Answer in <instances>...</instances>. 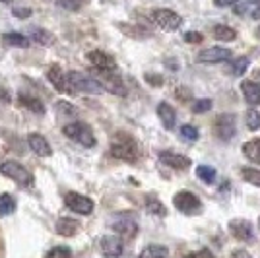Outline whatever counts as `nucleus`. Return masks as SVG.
Returning <instances> with one entry per match:
<instances>
[{"label":"nucleus","instance_id":"nucleus-1","mask_svg":"<svg viewBox=\"0 0 260 258\" xmlns=\"http://www.w3.org/2000/svg\"><path fill=\"white\" fill-rule=\"evenodd\" d=\"M111 155L120 159V162L134 163L138 159V146H136L132 136L124 134V132H119L111 140Z\"/></svg>","mask_w":260,"mask_h":258},{"label":"nucleus","instance_id":"nucleus-2","mask_svg":"<svg viewBox=\"0 0 260 258\" xmlns=\"http://www.w3.org/2000/svg\"><path fill=\"white\" fill-rule=\"evenodd\" d=\"M0 175L6 179H12L14 183H18L23 188L33 186V173L27 167H23L20 162H14V159L2 162L0 163Z\"/></svg>","mask_w":260,"mask_h":258},{"label":"nucleus","instance_id":"nucleus-3","mask_svg":"<svg viewBox=\"0 0 260 258\" xmlns=\"http://www.w3.org/2000/svg\"><path fill=\"white\" fill-rule=\"evenodd\" d=\"M62 132H64L66 138H70L72 142H76V144L84 146V148H93L98 144L93 130L89 128L86 122H80V120L68 122V124L62 126Z\"/></svg>","mask_w":260,"mask_h":258},{"label":"nucleus","instance_id":"nucleus-4","mask_svg":"<svg viewBox=\"0 0 260 258\" xmlns=\"http://www.w3.org/2000/svg\"><path fill=\"white\" fill-rule=\"evenodd\" d=\"M68 80H70V86L74 89V93H87V95H99L105 91V87L101 86L98 78H91V76H84L76 72V70H70L68 72Z\"/></svg>","mask_w":260,"mask_h":258},{"label":"nucleus","instance_id":"nucleus-5","mask_svg":"<svg viewBox=\"0 0 260 258\" xmlns=\"http://www.w3.org/2000/svg\"><path fill=\"white\" fill-rule=\"evenodd\" d=\"M173 206L184 215H196L202 212V202L196 194L188 190H181L173 196Z\"/></svg>","mask_w":260,"mask_h":258},{"label":"nucleus","instance_id":"nucleus-6","mask_svg":"<svg viewBox=\"0 0 260 258\" xmlns=\"http://www.w3.org/2000/svg\"><path fill=\"white\" fill-rule=\"evenodd\" d=\"M152 20L157 27H161L165 31H175L183 23V18L171 8H155L152 12Z\"/></svg>","mask_w":260,"mask_h":258},{"label":"nucleus","instance_id":"nucleus-7","mask_svg":"<svg viewBox=\"0 0 260 258\" xmlns=\"http://www.w3.org/2000/svg\"><path fill=\"white\" fill-rule=\"evenodd\" d=\"M95 72H98V80L101 82V86L105 87V91L113 93V95L126 97V86L117 72H107V70H95Z\"/></svg>","mask_w":260,"mask_h":258},{"label":"nucleus","instance_id":"nucleus-8","mask_svg":"<svg viewBox=\"0 0 260 258\" xmlns=\"http://www.w3.org/2000/svg\"><path fill=\"white\" fill-rule=\"evenodd\" d=\"M111 227H113L115 235L126 237V239H132V237L138 233V223L132 217V214H117L115 219L111 221Z\"/></svg>","mask_w":260,"mask_h":258},{"label":"nucleus","instance_id":"nucleus-9","mask_svg":"<svg viewBox=\"0 0 260 258\" xmlns=\"http://www.w3.org/2000/svg\"><path fill=\"white\" fill-rule=\"evenodd\" d=\"M231 58V51L225 47H210L196 54V62L200 64H219V62H228Z\"/></svg>","mask_w":260,"mask_h":258},{"label":"nucleus","instance_id":"nucleus-10","mask_svg":"<svg viewBox=\"0 0 260 258\" xmlns=\"http://www.w3.org/2000/svg\"><path fill=\"white\" fill-rule=\"evenodd\" d=\"M64 204L74 212V214L80 215H89L93 212V200L87 198L80 192H68L64 196Z\"/></svg>","mask_w":260,"mask_h":258},{"label":"nucleus","instance_id":"nucleus-11","mask_svg":"<svg viewBox=\"0 0 260 258\" xmlns=\"http://www.w3.org/2000/svg\"><path fill=\"white\" fill-rule=\"evenodd\" d=\"M214 130H216L217 138L223 142L231 140L237 132V126H235V117L231 113H221L219 117L216 118V124H214Z\"/></svg>","mask_w":260,"mask_h":258},{"label":"nucleus","instance_id":"nucleus-12","mask_svg":"<svg viewBox=\"0 0 260 258\" xmlns=\"http://www.w3.org/2000/svg\"><path fill=\"white\" fill-rule=\"evenodd\" d=\"M47 78L49 82L53 84V87L60 93H74V89L70 86V80H68V72H64L58 64H53L47 70Z\"/></svg>","mask_w":260,"mask_h":258},{"label":"nucleus","instance_id":"nucleus-13","mask_svg":"<svg viewBox=\"0 0 260 258\" xmlns=\"http://www.w3.org/2000/svg\"><path fill=\"white\" fill-rule=\"evenodd\" d=\"M99 248H101V254L105 258H120L124 252V245H122V239L119 235L101 237Z\"/></svg>","mask_w":260,"mask_h":258},{"label":"nucleus","instance_id":"nucleus-14","mask_svg":"<svg viewBox=\"0 0 260 258\" xmlns=\"http://www.w3.org/2000/svg\"><path fill=\"white\" fill-rule=\"evenodd\" d=\"M87 60L91 62V66H93L95 70L117 72V62H115V58L109 53H105V51H99V49L89 51V53H87Z\"/></svg>","mask_w":260,"mask_h":258},{"label":"nucleus","instance_id":"nucleus-15","mask_svg":"<svg viewBox=\"0 0 260 258\" xmlns=\"http://www.w3.org/2000/svg\"><path fill=\"white\" fill-rule=\"evenodd\" d=\"M229 231H231V235L235 237L237 241H243V243L252 241V237H254L252 223H250L249 219H243V217L231 219V221H229Z\"/></svg>","mask_w":260,"mask_h":258},{"label":"nucleus","instance_id":"nucleus-16","mask_svg":"<svg viewBox=\"0 0 260 258\" xmlns=\"http://www.w3.org/2000/svg\"><path fill=\"white\" fill-rule=\"evenodd\" d=\"M27 146H29V150L37 155V157H51L53 155V148H51V144L47 142L43 134H39V132H31L29 136H27Z\"/></svg>","mask_w":260,"mask_h":258},{"label":"nucleus","instance_id":"nucleus-17","mask_svg":"<svg viewBox=\"0 0 260 258\" xmlns=\"http://www.w3.org/2000/svg\"><path fill=\"white\" fill-rule=\"evenodd\" d=\"M159 162L165 163L171 169H179V171L190 167V159L183 153H175V151H161L159 153Z\"/></svg>","mask_w":260,"mask_h":258},{"label":"nucleus","instance_id":"nucleus-18","mask_svg":"<svg viewBox=\"0 0 260 258\" xmlns=\"http://www.w3.org/2000/svg\"><path fill=\"white\" fill-rule=\"evenodd\" d=\"M157 117L161 120L163 128L165 130H173L175 128V122H177V113H175V109L167 103V101H161L159 105H157Z\"/></svg>","mask_w":260,"mask_h":258},{"label":"nucleus","instance_id":"nucleus-19","mask_svg":"<svg viewBox=\"0 0 260 258\" xmlns=\"http://www.w3.org/2000/svg\"><path fill=\"white\" fill-rule=\"evenodd\" d=\"M241 91H243L249 105H252V107L260 105V84L250 82V80H243L241 82Z\"/></svg>","mask_w":260,"mask_h":258},{"label":"nucleus","instance_id":"nucleus-20","mask_svg":"<svg viewBox=\"0 0 260 258\" xmlns=\"http://www.w3.org/2000/svg\"><path fill=\"white\" fill-rule=\"evenodd\" d=\"M18 101H20V105H22V107H25L27 111L35 113V115H45V105L39 97L29 95V93H22V91H20Z\"/></svg>","mask_w":260,"mask_h":258},{"label":"nucleus","instance_id":"nucleus-21","mask_svg":"<svg viewBox=\"0 0 260 258\" xmlns=\"http://www.w3.org/2000/svg\"><path fill=\"white\" fill-rule=\"evenodd\" d=\"M80 229V223L72 217H60L56 221V233L62 237H74Z\"/></svg>","mask_w":260,"mask_h":258},{"label":"nucleus","instance_id":"nucleus-22","mask_svg":"<svg viewBox=\"0 0 260 258\" xmlns=\"http://www.w3.org/2000/svg\"><path fill=\"white\" fill-rule=\"evenodd\" d=\"M29 39L35 41L37 45H41V47H53L54 41H56L53 33L49 31V29H43V27H33Z\"/></svg>","mask_w":260,"mask_h":258},{"label":"nucleus","instance_id":"nucleus-23","mask_svg":"<svg viewBox=\"0 0 260 258\" xmlns=\"http://www.w3.org/2000/svg\"><path fill=\"white\" fill-rule=\"evenodd\" d=\"M2 41H4V45L16 47V49H27L29 43H31L29 37H25V35H22V33H14V31L4 33V35H2Z\"/></svg>","mask_w":260,"mask_h":258},{"label":"nucleus","instance_id":"nucleus-24","mask_svg":"<svg viewBox=\"0 0 260 258\" xmlns=\"http://www.w3.org/2000/svg\"><path fill=\"white\" fill-rule=\"evenodd\" d=\"M243 153H245V157H247L249 162L260 165V138L243 144Z\"/></svg>","mask_w":260,"mask_h":258},{"label":"nucleus","instance_id":"nucleus-25","mask_svg":"<svg viewBox=\"0 0 260 258\" xmlns=\"http://www.w3.org/2000/svg\"><path fill=\"white\" fill-rule=\"evenodd\" d=\"M169 256V248L163 245H148L142 248L138 258H167Z\"/></svg>","mask_w":260,"mask_h":258},{"label":"nucleus","instance_id":"nucleus-26","mask_svg":"<svg viewBox=\"0 0 260 258\" xmlns=\"http://www.w3.org/2000/svg\"><path fill=\"white\" fill-rule=\"evenodd\" d=\"M214 37H216L217 41H235L237 39V31L233 27H229V25L219 23V25L214 27Z\"/></svg>","mask_w":260,"mask_h":258},{"label":"nucleus","instance_id":"nucleus-27","mask_svg":"<svg viewBox=\"0 0 260 258\" xmlns=\"http://www.w3.org/2000/svg\"><path fill=\"white\" fill-rule=\"evenodd\" d=\"M16 212V198L10 192L0 194V215H10Z\"/></svg>","mask_w":260,"mask_h":258},{"label":"nucleus","instance_id":"nucleus-28","mask_svg":"<svg viewBox=\"0 0 260 258\" xmlns=\"http://www.w3.org/2000/svg\"><path fill=\"white\" fill-rule=\"evenodd\" d=\"M196 177H198L202 183L212 184L216 181L217 173H216V169L210 167V165H198V167H196Z\"/></svg>","mask_w":260,"mask_h":258},{"label":"nucleus","instance_id":"nucleus-29","mask_svg":"<svg viewBox=\"0 0 260 258\" xmlns=\"http://www.w3.org/2000/svg\"><path fill=\"white\" fill-rule=\"evenodd\" d=\"M249 58L247 56H239V58H233V60H229V70H231V74L235 76H243L247 70H249Z\"/></svg>","mask_w":260,"mask_h":258},{"label":"nucleus","instance_id":"nucleus-30","mask_svg":"<svg viewBox=\"0 0 260 258\" xmlns=\"http://www.w3.org/2000/svg\"><path fill=\"white\" fill-rule=\"evenodd\" d=\"M146 210L152 215H157V217H165L167 215V208L157 198H146Z\"/></svg>","mask_w":260,"mask_h":258},{"label":"nucleus","instance_id":"nucleus-31","mask_svg":"<svg viewBox=\"0 0 260 258\" xmlns=\"http://www.w3.org/2000/svg\"><path fill=\"white\" fill-rule=\"evenodd\" d=\"M241 177L252 186H260V171L254 167H241Z\"/></svg>","mask_w":260,"mask_h":258},{"label":"nucleus","instance_id":"nucleus-32","mask_svg":"<svg viewBox=\"0 0 260 258\" xmlns=\"http://www.w3.org/2000/svg\"><path fill=\"white\" fill-rule=\"evenodd\" d=\"M247 126H249V130H252V132L260 128L258 109H249V111H247Z\"/></svg>","mask_w":260,"mask_h":258},{"label":"nucleus","instance_id":"nucleus-33","mask_svg":"<svg viewBox=\"0 0 260 258\" xmlns=\"http://www.w3.org/2000/svg\"><path fill=\"white\" fill-rule=\"evenodd\" d=\"M47 258H72V250L68 247L58 245V247H53L47 252Z\"/></svg>","mask_w":260,"mask_h":258},{"label":"nucleus","instance_id":"nucleus-34","mask_svg":"<svg viewBox=\"0 0 260 258\" xmlns=\"http://www.w3.org/2000/svg\"><path fill=\"white\" fill-rule=\"evenodd\" d=\"M181 136L188 142H196L200 134H198V128L192 126V124H183V126H181Z\"/></svg>","mask_w":260,"mask_h":258},{"label":"nucleus","instance_id":"nucleus-35","mask_svg":"<svg viewBox=\"0 0 260 258\" xmlns=\"http://www.w3.org/2000/svg\"><path fill=\"white\" fill-rule=\"evenodd\" d=\"M190 109H192V113H196V115L208 113L212 109V99H196Z\"/></svg>","mask_w":260,"mask_h":258},{"label":"nucleus","instance_id":"nucleus-36","mask_svg":"<svg viewBox=\"0 0 260 258\" xmlns=\"http://www.w3.org/2000/svg\"><path fill=\"white\" fill-rule=\"evenodd\" d=\"M82 4H84V0H58V6L68 12H78L82 8Z\"/></svg>","mask_w":260,"mask_h":258},{"label":"nucleus","instance_id":"nucleus-37","mask_svg":"<svg viewBox=\"0 0 260 258\" xmlns=\"http://www.w3.org/2000/svg\"><path fill=\"white\" fill-rule=\"evenodd\" d=\"M56 107H58V113H62V115H76L74 105H70V103H66V101H58Z\"/></svg>","mask_w":260,"mask_h":258},{"label":"nucleus","instance_id":"nucleus-38","mask_svg":"<svg viewBox=\"0 0 260 258\" xmlns=\"http://www.w3.org/2000/svg\"><path fill=\"white\" fill-rule=\"evenodd\" d=\"M184 258H216L212 254V250L208 248H200V250H194V252H188Z\"/></svg>","mask_w":260,"mask_h":258},{"label":"nucleus","instance_id":"nucleus-39","mask_svg":"<svg viewBox=\"0 0 260 258\" xmlns=\"http://www.w3.org/2000/svg\"><path fill=\"white\" fill-rule=\"evenodd\" d=\"M202 39H204V35L198 31L184 33V41H186V43H202Z\"/></svg>","mask_w":260,"mask_h":258},{"label":"nucleus","instance_id":"nucleus-40","mask_svg":"<svg viewBox=\"0 0 260 258\" xmlns=\"http://www.w3.org/2000/svg\"><path fill=\"white\" fill-rule=\"evenodd\" d=\"M12 14H14L18 20H27V18L31 16V8H25V6H23V8H14Z\"/></svg>","mask_w":260,"mask_h":258},{"label":"nucleus","instance_id":"nucleus-41","mask_svg":"<svg viewBox=\"0 0 260 258\" xmlns=\"http://www.w3.org/2000/svg\"><path fill=\"white\" fill-rule=\"evenodd\" d=\"M146 82L152 84V86H163V78L159 74H146Z\"/></svg>","mask_w":260,"mask_h":258},{"label":"nucleus","instance_id":"nucleus-42","mask_svg":"<svg viewBox=\"0 0 260 258\" xmlns=\"http://www.w3.org/2000/svg\"><path fill=\"white\" fill-rule=\"evenodd\" d=\"M247 10H249V2H241V0H239L237 4H235V8H233V12H235L237 16H243Z\"/></svg>","mask_w":260,"mask_h":258},{"label":"nucleus","instance_id":"nucleus-43","mask_svg":"<svg viewBox=\"0 0 260 258\" xmlns=\"http://www.w3.org/2000/svg\"><path fill=\"white\" fill-rule=\"evenodd\" d=\"M239 0H214L217 8H228V6H235Z\"/></svg>","mask_w":260,"mask_h":258},{"label":"nucleus","instance_id":"nucleus-44","mask_svg":"<svg viewBox=\"0 0 260 258\" xmlns=\"http://www.w3.org/2000/svg\"><path fill=\"white\" fill-rule=\"evenodd\" d=\"M231 258H252V256H250L247 250H243V248H237V250H233Z\"/></svg>","mask_w":260,"mask_h":258},{"label":"nucleus","instance_id":"nucleus-45","mask_svg":"<svg viewBox=\"0 0 260 258\" xmlns=\"http://www.w3.org/2000/svg\"><path fill=\"white\" fill-rule=\"evenodd\" d=\"M252 18H254V20H260V4L252 8Z\"/></svg>","mask_w":260,"mask_h":258},{"label":"nucleus","instance_id":"nucleus-46","mask_svg":"<svg viewBox=\"0 0 260 258\" xmlns=\"http://www.w3.org/2000/svg\"><path fill=\"white\" fill-rule=\"evenodd\" d=\"M0 101H10V95H8V91L0 89Z\"/></svg>","mask_w":260,"mask_h":258},{"label":"nucleus","instance_id":"nucleus-47","mask_svg":"<svg viewBox=\"0 0 260 258\" xmlns=\"http://www.w3.org/2000/svg\"><path fill=\"white\" fill-rule=\"evenodd\" d=\"M245 2H249V4H252V6H258L260 0H245Z\"/></svg>","mask_w":260,"mask_h":258},{"label":"nucleus","instance_id":"nucleus-48","mask_svg":"<svg viewBox=\"0 0 260 258\" xmlns=\"http://www.w3.org/2000/svg\"><path fill=\"white\" fill-rule=\"evenodd\" d=\"M0 2H10V0H0Z\"/></svg>","mask_w":260,"mask_h":258},{"label":"nucleus","instance_id":"nucleus-49","mask_svg":"<svg viewBox=\"0 0 260 258\" xmlns=\"http://www.w3.org/2000/svg\"><path fill=\"white\" fill-rule=\"evenodd\" d=\"M258 33H260V27H258Z\"/></svg>","mask_w":260,"mask_h":258}]
</instances>
